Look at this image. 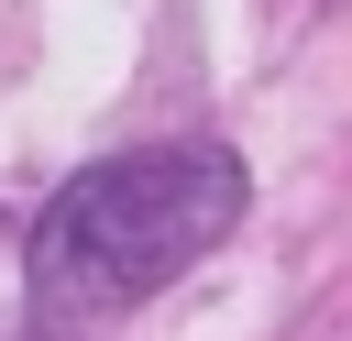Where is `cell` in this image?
I'll use <instances>...</instances> for the list:
<instances>
[{
  "label": "cell",
  "instance_id": "cell-1",
  "mask_svg": "<svg viewBox=\"0 0 352 341\" xmlns=\"http://www.w3.org/2000/svg\"><path fill=\"white\" fill-rule=\"evenodd\" d=\"M242 220V154L231 143H143V154H99L77 165L44 220H33V308L55 319H99L132 308L154 286H176L198 253H220Z\"/></svg>",
  "mask_w": 352,
  "mask_h": 341
}]
</instances>
